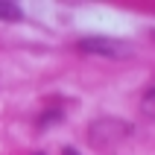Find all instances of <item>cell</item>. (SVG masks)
Masks as SVG:
<instances>
[{
    "label": "cell",
    "mask_w": 155,
    "mask_h": 155,
    "mask_svg": "<svg viewBox=\"0 0 155 155\" xmlns=\"http://www.w3.org/2000/svg\"><path fill=\"white\" fill-rule=\"evenodd\" d=\"M135 126L123 117H97V120L88 123V140L94 147H114V143H123L129 138Z\"/></svg>",
    "instance_id": "cell-1"
},
{
    "label": "cell",
    "mask_w": 155,
    "mask_h": 155,
    "mask_svg": "<svg viewBox=\"0 0 155 155\" xmlns=\"http://www.w3.org/2000/svg\"><path fill=\"white\" fill-rule=\"evenodd\" d=\"M82 53H91V56H105V59H129L132 47L126 41H117V38H100V35H91V38H82L76 44Z\"/></svg>",
    "instance_id": "cell-2"
},
{
    "label": "cell",
    "mask_w": 155,
    "mask_h": 155,
    "mask_svg": "<svg viewBox=\"0 0 155 155\" xmlns=\"http://www.w3.org/2000/svg\"><path fill=\"white\" fill-rule=\"evenodd\" d=\"M21 18H24L21 6L9 3V0H0V21H21Z\"/></svg>",
    "instance_id": "cell-3"
},
{
    "label": "cell",
    "mask_w": 155,
    "mask_h": 155,
    "mask_svg": "<svg viewBox=\"0 0 155 155\" xmlns=\"http://www.w3.org/2000/svg\"><path fill=\"white\" fill-rule=\"evenodd\" d=\"M140 114H143V117H152V120H155V85L149 88L143 97H140Z\"/></svg>",
    "instance_id": "cell-4"
},
{
    "label": "cell",
    "mask_w": 155,
    "mask_h": 155,
    "mask_svg": "<svg viewBox=\"0 0 155 155\" xmlns=\"http://www.w3.org/2000/svg\"><path fill=\"white\" fill-rule=\"evenodd\" d=\"M61 120H64L61 111H44L41 117H38V126H53V123H61Z\"/></svg>",
    "instance_id": "cell-5"
},
{
    "label": "cell",
    "mask_w": 155,
    "mask_h": 155,
    "mask_svg": "<svg viewBox=\"0 0 155 155\" xmlns=\"http://www.w3.org/2000/svg\"><path fill=\"white\" fill-rule=\"evenodd\" d=\"M61 155H79V149L76 147H64V149H61Z\"/></svg>",
    "instance_id": "cell-6"
},
{
    "label": "cell",
    "mask_w": 155,
    "mask_h": 155,
    "mask_svg": "<svg viewBox=\"0 0 155 155\" xmlns=\"http://www.w3.org/2000/svg\"><path fill=\"white\" fill-rule=\"evenodd\" d=\"M152 35H155V32H152Z\"/></svg>",
    "instance_id": "cell-7"
}]
</instances>
